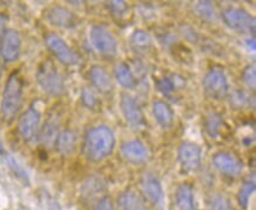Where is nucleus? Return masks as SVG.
<instances>
[{
	"mask_svg": "<svg viewBox=\"0 0 256 210\" xmlns=\"http://www.w3.org/2000/svg\"><path fill=\"white\" fill-rule=\"evenodd\" d=\"M88 77H90L91 83L97 88L98 92L110 94L112 91V80L104 68L100 66V65H94L88 72Z\"/></svg>",
	"mask_w": 256,
	"mask_h": 210,
	"instance_id": "16",
	"label": "nucleus"
},
{
	"mask_svg": "<svg viewBox=\"0 0 256 210\" xmlns=\"http://www.w3.org/2000/svg\"><path fill=\"white\" fill-rule=\"evenodd\" d=\"M38 140L45 146H51L52 143L56 142V138L58 136V122L54 118H50L45 126H42L40 132L38 134Z\"/></svg>",
	"mask_w": 256,
	"mask_h": 210,
	"instance_id": "24",
	"label": "nucleus"
},
{
	"mask_svg": "<svg viewBox=\"0 0 256 210\" xmlns=\"http://www.w3.org/2000/svg\"><path fill=\"white\" fill-rule=\"evenodd\" d=\"M222 19L224 24L232 31L238 34H249L252 37L255 34L256 24L255 18L249 14L244 8H227L223 10Z\"/></svg>",
	"mask_w": 256,
	"mask_h": 210,
	"instance_id": "4",
	"label": "nucleus"
},
{
	"mask_svg": "<svg viewBox=\"0 0 256 210\" xmlns=\"http://www.w3.org/2000/svg\"><path fill=\"white\" fill-rule=\"evenodd\" d=\"M45 44L51 54L60 62L62 64L68 65V66H74V65L80 64V57L66 44L63 38L59 37L58 34H48L45 37Z\"/></svg>",
	"mask_w": 256,
	"mask_h": 210,
	"instance_id": "7",
	"label": "nucleus"
},
{
	"mask_svg": "<svg viewBox=\"0 0 256 210\" xmlns=\"http://www.w3.org/2000/svg\"><path fill=\"white\" fill-rule=\"evenodd\" d=\"M195 11L203 20L214 22L216 19V11L212 2H200L195 6Z\"/></svg>",
	"mask_w": 256,
	"mask_h": 210,
	"instance_id": "28",
	"label": "nucleus"
},
{
	"mask_svg": "<svg viewBox=\"0 0 256 210\" xmlns=\"http://www.w3.org/2000/svg\"><path fill=\"white\" fill-rule=\"evenodd\" d=\"M212 166L223 175L236 177L244 170V163L229 152H218L212 157Z\"/></svg>",
	"mask_w": 256,
	"mask_h": 210,
	"instance_id": "12",
	"label": "nucleus"
},
{
	"mask_svg": "<svg viewBox=\"0 0 256 210\" xmlns=\"http://www.w3.org/2000/svg\"><path fill=\"white\" fill-rule=\"evenodd\" d=\"M255 188H256V184H255L254 180H252V181L249 180V181L244 182V184L242 186L241 189H240L238 203H240V206H241L244 209L248 208L249 200H250L252 195L254 194Z\"/></svg>",
	"mask_w": 256,
	"mask_h": 210,
	"instance_id": "29",
	"label": "nucleus"
},
{
	"mask_svg": "<svg viewBox=\"0 0 256 210\" xmlns=\"http://www.w3.org/2000/svg\"><path fill=\"white\" fill-rule=\"evenodd\" d=\"M6 163H8V168L12 170L13 172L17 175L19 178L22 180H25V181H28V175H26L25 170L22 168V166L17 162V160L14 158V157L12 156H8L6 157Z\"/></svg>",
	"mask_w": 256,
	"mask_h": 210,
	"instance_id": "32",
	"label": "nucleus"
},
{
	"mask_svg": "<svg viewBox=\"0 0 256 210\" xmlns=\"http://www.w3.org/2000/svg\"><path fill=\"white\" fill-rule=\"evenodd\" d=\"M206 208L208 210H232L230 201L222 194H214L210 196L206 201Z\"/></svg>",
	"mask_w": 256,
	"mask_h": 210,
	"instance_id": "27",
	"label": "nucleus"
},
{
	"mask_svg": "<svg viewBox=\"0 0 256 210\" xmlns=\"http://www.w3.org/2000/svg\"><path fill=\"white\" fill-rule=\"evenodd\" d=\"M152 114L155 117L156 122L160 124L163 129H168L172 128L175 120L174 116V111L169 104H166L163 100H155L152 104Z\"/></svg>",
	"mask_w": 256,
	"mask_h": 210,
	"instance_id": "19",
	"label": "nucleus"
},
{
	"mask_svg": "<svg viewBox=\"0 0 256 210\" xmlns=\"http://www.w3.org/2000/svg\"><path fill=\"white\" fill-rule=\"evenodd\" d=\"M120 110L128 124L134 130H143L146 126L142 108L138 102L128 94H122L120 97Z\"/></svg>",
	"mask_w": 256,
	"mask_h": 210,
	"instance_id": "8",
	"label": "nucleus"
},
{
	"mask_svg": "<svg viewBox=\"0 0 256 210\" xmlns=\"http://www.w3.org/2000/svg\"><path fill=\"white\" fill-rule=\"evenodd\" d=\"M120 152H122V156L126 160L132 164L144 163L149 158V150L138 140H129V142L124 143L120 148Z\"/></svg>",
	"mask_w": 256,
	"mask_h": 210,
	"instance_id": "15",
	"label": "nucleus"
},
{
	"mask_svg": "<svg viewBox=\"0 0 256 210\" xmlns=\"http://www.w3.org/2000/svg\"><path fill=\"white\" fill-rule=\"evenodd\" d=\"M46 18L51 25L59 28H74L77 25L76 16L63 6H54L48 8Z\"/></svg>",
	"mask_w": 256,
	"mask_h": 210,
	"instance_id": "14",
	"label": "nucleus"
},
{
	"mask_svg": "<svg viewBox=\"0 0 256 210\" xmlns=\"http://www.w3.org/2000/svg\"><path fill=\"white\" fill-rule=\"evenodd\" d=\"M0 76H2V65H0Z\"/></svg>",
	"mask_w": 256,
	"mask_h": 210,
	"instance_id": "39",
	"label": "nucleus"
},
{
	"mask_svg": "<svg viewBox=\"0 0 256 210\" xmlns=\"http://www.w3.org/2000/svg\"><path fill=\"white\" fill-rule=\"evenodd\" d=\"M242 80H244V83L247 85L248 88H250L254 90L256 86L255 65H248V66L244 68V74H242Z\"/></svg>",
	"mask_w": 256,
	"mask_h": 210,
	"instance_id": "31",
	"label": "nucleus"
},
{
	"mask_svg": "<svg viewBox=\"0 0 256 210\" xmlns=\"http://www.w3.org/2000/svg\"><path fill=\"white\" fill-rule=\"evenodd\" d=\"M91 44L98 54L103 57L112 58L117 54V40L109 28L103 25H96L90 32Z\"/></svg>",
	"mask_w": 256,
	"mask_h": 210,
	"instance_id": "6",
	"label": "nucleus"
},
{
	"mask_svg": "<svg viewBox=\"0 0 256 210\" xmlns=\"http://www.w3.org/2000/svg\"><path fill=\"white\" fill-rule=\"evenodd\" d=\"M177 80H175V76L172 77H163L156 82V88L158 90V92L163 94L164 97H172V94H175V91L178 88L177 84Z\"/></svg>",
	"mask_w": 256,
	"mask_h": 210,
	"instance_id": "26",
	"label": "nucleus"
},
{
	"mask_svg": "<svg viewBox=\"0 0 256 210\" xmlns=\"http://www.w3.org/2000/svg\"><path fill=\"white\" fill-rule=\"evenodd\" d=\"M94 210H114V206L110 198H103L97 202Z\"/></svg>",
	"mask_w": 256,
	"mask_h": 210,
	"instance_id": "35",
	"label": "nucleus"
},
{
	"mask_svg": "<svg viewBox=\"0 0 256 210\" xmlns=\"http://www.w3.org/2000/svg\"><path fill=\"white\" fill-rule=\"evenodd\" d=\"M22 37L16 30H6L0 39V54L8 63L16 62L20 56Z\"/></svg>",
	"mask_w": 256,
	"mask_h": 210,
	"instance_id": "11",
	"label": "nucleus"
},
{
	"mask_svg": "<svg viewBox=\"0 0 256 210\" xmlns=\"http://www.w3.org/2000/svg\"><path fill=\"white\" fill-rule=\"evenodd\" d=\"M22 92H24L22 78L19 72H13L6 82L2 105H0V112L6 122H12L18 116L22 105Z\"/></svg>",
	"mask_w": 256,
	"mask_h": 210,
	"instance_id": "2",
	"label": "nucleus"
},
{
	"mask_svg": "<svg viewBox=\"0 0 256 210\" xmlns=\"http://www.w3.org/2000/svg\"><path fill=\"white\" fill-rule=\"evenodd\" d=\"M249 103V97L244 91H235L230 96V104L234 108H244Z\"/></svg>",
	"mask_w": 256,
	"mask_h": 210,
	"instance_id": "33",
	"label": "nucleus"
},
{
	"mask_svg": "<svg viewBox=\"0 0 256 210\" xmlns=\"http://www.w3.org/2000/svg\"><path fill=\"white\" fill-rule=\"evenodd\" d=\"M178 162L186 172H198L202 164V149L192 142H183L178 148Z\"/></svg>",
	"mask_w": 256,
	"mask_h": 210,
	"instance_id": "9",
	"label": "nucleus"
},
{
	"mask_svg": "<svg viewBox=\"0 0 256 210\" xmlns=\"http://www.w3.org/2000/svg\"><path fill=\"white\" fill-rule=\"evenodd\" d=\"M203 90L206 97L214 100H221L229 94V83L222 68H214L206 74L203 80Z\"/></svg>",
	"mask_w": 256,
	"mask_h": 210,
	"instance_id": "5",
	"label": "nucleus"
},
{
	"mask_svg": "<svg viewBox=\"0 0 256 210\" xmlns=\"http://www.w3.org/2000/svg\"><path fill=\"white\" fill-rule=\"evenodd\" d=\"M80 100L83 102L84 106L90 110H97L100 106V100H98L96 92L90 88H84L82 90Z\"/></svg>",
	"mask_w": 256,
	"mask_h": 210,
	"instance_id": "30",
	"label": "nucleus"
},
{
	"mask_svg": "<svg viewBox=\"0 0 256 210\" xmlns=\"http://www.w3.org/2000/svg\"><path fill=\"white\" fill-rule=\"evenodd\" d=\"M108 8L112 12V14L120 16V17L126 14L128 11V5L126 2H108Z\"/></svg>",
	"mask_w": 256,
	"mask_h": 210,
	"instance_id": "34",
	"label": "nucleus"
},
{
	"mask_svg": "<svg viewBox=\"0 0 256 210\" xmlns=\"http://www.w3.org/2000/svg\"><path fill=\"white\" fill-rule=\"evenodd\" d=\"M4 26H5V18H4V16L0 13V32L4 30Z\"/></svg>",
	"mask_w": 256,
	"mask_h": 210,
	"instance_id": "37",
	"label": "nucleus"
},
{
	"mask_svg": "<svg viewBox=\"0 0 256 210\" xmlns=\"http://www.w3.org/2000/svg\"><path fill=\"white\" fill-rule=\"evenodd\" d=\"M140 186H142L143 194L146 198L149 200L155 206H162L163 203V188L160 184V178L157 177L156 174L154 172H146L142 177L140 181Z\"/></svg>",
	"mask_w": 256,
	"mask_h": 210,
	"instance_id": "13",
	"label": "nucleus"
},
{
	"mask_svg": "<svg viewBox=\"0 0 256 210\" xmlns=\"http://www.w3.org/2000/svg\"><path fill=\"white\" fill-rule=\"evenodd\" d=\"M120 210H149L146 201L140 192L128 189L118 198Z\"/></svg>",
	"mask_w": 256,
	"mask_h": 210,
	"instance_id": "17",
	"label": "nucleus"
},
{
	"mask_svg": "<svg viewBox=\"0 0 256 210\" xmlns=\"http://www.w3.org/2000/svg\"><path fill=\"white\" fill-rule=\"evenodd\" d=\"M37 83L45 94L59 97L65 91V82L51 60H45L37 71Z\"/></svg>",
	"mask_w": 256,
	"mask_h": 210,
	"instance_id": "3",
	"label": "nucleus"
},
{
	"mask_svg": "<svg viewBox=\"0 0 256 210\" xmlns=\"http://www.w3.org/2000/svg\"><path fill=\"white\" fill-rule=\"evenodd\" d=\"M42 114L34 106L28 108L24 114H22L18 123V131L22 138L28 142L37 136L40 126Z\"/></svg>",
	"mask_w": 256,
	"mask_h": 210,
	"instance_id": "10",
	"label": "nucleus"
},
{
	"mask_svg": "<svg viewBox=\"0 0 256 210\" xmlns=\"http://www.w3.org/2000/svg\"><path fill=\"white\" fill-rule=\"evenodd\" d=\"M114 77L118 84L122 85L126 88H134L137 85V80L134 78V72L131 71L130 66L126 63L118 64L114 68Z\"/></svg>",
	"mask_w": 256,
	"mask_h": 210,
	"instance_id": "21",
	"label": "nucleus"
},
{
	"mask_svg": "<svg viewBox=\"0 0 256 210\" xmlns=\"http://www.w3.org/2000/svg\"><path fill=\"white\" fill-rule=\"evenodd\" d=\"M2 154H4V146H2V140H0V155H2Z\"/></svg>",
	"mask_w": 256,
	"mask_h": 210,
	"instance_id": "38",
	"label": "nucleus"
},
{
	"mask_svg": "<svg viewBox=\"0 0 256 210\" xmlns=\"http://www.w3.org/2000/svg\"><path fill=\"white\" fill-rule=\"evenodd\" d=\"M247 46H248L249 50H252V52L256 50V45H255V39L254 38L248 39V40H247Z\"/></svg>",
	"mask_w": 256,
	"mask_h": 210,
	"instance_id": "36",
	"label": "nucleus"
},
{
	"mask_svg": "<svg viewBox=\"0 0 256 210\" xmlns=\"http://www.w3.org/2000/svg\"><path fill=\"white\" fill-rule=\"evenodd\" d=\"M105 190L104 183L100 181V178H96V177H91L88 178L86 182L84 183L83 186V195L86 198H94L96 196L100 195Z\"/></svg>",
	"mask_w": 256,
	"mask_h": 210,
	"instance_id": "25",
	"label": "nucleus"
},
{
	"mask_svg": "<svg viewBox=\"0 0 256 210\" xmlns=\"http://www.w3.org/2000/svg\"><path fill=\"white\" fill-rule=\"evenodd\" d=\"M176 206L178 210H198L194 188L188 183H183L176 189Z\"/></svg>",
	"mask_w": 256,
	"mask_h": 210,
	"instance_id": "18",
	"label": "nucleus"
},
{
	"mask_svg": "<svg viewBox=\"0 0 256 210\" xmlns=\"http://www.w3.org/2000/svg\"><path fill=\"white\" fill-rule=\"evenodd\" d=\"M223 126V118L220 114L215 112V111H210V112L206 114V122H204V128L206 134H209V137L212 138H218L221 134Z\"/></svg>",
	"mask_w": 256,
	"mask_h": 210,
	"instance_id": "23",
	"label": "nucleus"
},
{
	"mask_svg": "<svg viewBox=\"0 0 256 210\" xmlns=\"http://www.w3.org/2000/svg\"><path fill=\"white\" fill-rule=\"evenodd\" d=\"M114 144H116L114 134L109 126H96L88 130L85 134L83 155L90 162H102L112 154Z\"/></svg>",
	"mask_w": 256,
	"mask_h": 210,
	"instance_id": "1",
	"label": "nucleus"
},
{
	"mask_svg": "<svg viewBox=\"0 0 256 210\" xmlns=\"http://www.w3.org/2000/svg\"><path fill=\"white\" fill-rule=\"evenodd\" d=\"M130 44L136 52H146L152 46L150 36L142 30H136L130 37Z\"/></svg>",
	"mask_w": 256,
	"mask_h": 210,
	"instance_id": "22",
	"label": "nucleus"
},
{
	"mask_svg": "<svg viewBox=\"0 0 256 210\" xmlns=\"http://www.w3.org/2000/svg\"><path fill=\"white\" fill-rule=\"evenodd\" d=\"M56 149L62 155H71L77 148V134L72 130H64L58 134L54 142Z\"/></svg>",
	"mask_w": 256,
	"mask_h": 210,
	"instance_id": "20",
	"label": "nucleus"
}]
</instances>
